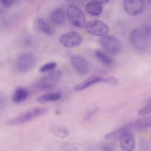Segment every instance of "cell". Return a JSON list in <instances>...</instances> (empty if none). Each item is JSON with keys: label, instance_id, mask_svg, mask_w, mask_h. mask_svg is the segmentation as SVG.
<instances>
[{"label": "cell", "instance_id": "6da1fadb", "mask_svg": "<svg viewBox=\"0 0 151 151\" xmlns=\"http://www.w3.org/2000/svg\"><path fill=\"white\" fill-rule=\"evenodd\" d=\"M48 111L46 108L37 107L23 112L18 116L7 120L6 125L13 126L22 124L37 117L46 114Z\"/></svg>", "mask_w": 151, "mask_h": 151}, {"label": "cell", "instance_id": "7a4b0ae2", "mask_svg": "<svg viewBox=\"0 0 151 151\" xmlns=\"http://www.w3.org/2000/svg\"><path fill=\"white\" fill-rule=\"evenodd\" d=\"M142 29H133L129 36V42L132 47L135 51L144 52L148 47L147 37Z\"/></svg>", "mask_w": 151, "mask_h": 151}, {"label": "cell", "instance_id": "3957f363", "mask_svg": "<svg viewBox=\"0 0 151 151\" xmlns=\"http://www.w3.org/2000/svg\"><path fill=\"white\" fill-rule=\"evenodd\" d=\"M99 42L104 50L111 54L117 53L122 49V45L120 40L113 36L105 35L101 36Z\"/></svg>", "mask_w": 151, "mask_h": 151}, {"label": "cell", "instance_id": "277c9868", "mask_svg": "<svg viewBox=\"0 0 151 151\" xmlns=\"http://www.w3.org/2000/svg\"><path fill=\"white\" fill-rule=\"evenodd\" d=\"M63 76L62 71L56 70L52 71L42 78L38 86L41 89H48L56 85L60 81Z\"/></svg>", "mask_w": 151, "mask_h": 151}, {"label": "cell", "instance_id": "5b68a950", "mask_svg": "<svg viewBox=\"0 0 151 151\" xmlns=\"http://www.w3.org/2000/svg\"><path fill=\"white\" fill-rule=\"evenodd\" d=\"M67 14L68 18L74 26L79 28L85 27L86 21L84 14L78 7L70 6L68 8Z\"/></svg>", "mask_w": 151, "mask_h": 151}, {"label": "cell", "instance_id": "8992f818", "mask_svg": "<svg viewBox=\"0 0 151 151\" xmlns=\"http://www.w3.org/2000/svg\"><path fill=\"white\" fill-rule=\"evenodd\" d=\"M36 63V58L33 54L25 52L21 54L18 58L17 65L20 72H26L32 69Z\"/></svg>", "mask_w": 151, "mask_h": 151}, {"label": "cell", "instance_id": "52a82bcc", "mask_svg": "<svg viewBox=\"0 0 151 151\" xmlns=\"http://www.w3.org/2000/svg\"><path fill=\"white\" fill-rule=\"evenodd\" d=\"M85 27L87 32L96 36L106 35L109 30L108 26L104 22L99 20H92L86 23Z\"/></svg>", "mask_w": 151, "mask_h": 151}, {"label": "cell", "instance_id": "ba28073f", "mask_svg": "<svg viewBox=\"0 0 151 151\" xmlns=\"http://www.w3.org/2000/svg\"><path fill=\"white\" fill-rule=\"evenodd\" d=\"M71 65L77 73L81 76H85L90 72V66L87 60L83 57L78 55L70 58Z\"/></svg>", "mask_w": 151, "mask_h": 151}, {"label": "cell", "instance_id": "9c48e42d", "mask_svg": "<svg viewBox=\"0 0 151 151\" xmlns=\"http://www.w3.org/2000/svg\"><path fill=\"white\" fill-rule=\"evenodd\" d=\"M83 40L82 35L76 32H71L62 35L59 38L60 43L68 48H73L79 46Z\"/></svg>", "mask_w": 151, "mask_h": 151}, {"label": "cell", "instance_id": "30bf717a", "mask_svg": "<svg viewBox=\"0 0 151 151\" xmlns=\"http://www.w3.org/2000/svg\"><path fill=\"white\" fill-rule=\"evenodd\" d=\"M124 7L125 11L128 14L136 16L143 12L144 3L143 0H125Z\"/></svg>", "mask_w": 151, "mask_h": 151}, {"label": "cell", "instance_id": "8fae6325", "mask_svg": "<svg viewBox=\"0 0 151 151\" xmlns=\"http://www.w3.org/2000/svg\"><path fill=\"white\" fill-rule=\"evenodd\" d=\"M119 139L120 147L122 150L132 151L134 150L135 146V141L131 132L125 133Z\"/></svg>", "mask_w": 151, "mask_h": 151}, {"label": "cell", "instance_id": "7c38bea8", "mask_svg": "<svg viewBox=\"0 0 151 151\" xmlns=\"http://www.w3.org/2000/svg\"><path fill=\"white\" fill-rule=\"evenodd\" d=\"M134 128V123H130L106 134L104 137L106 139L110 140L119 139L124 133L128 132H131Z\"/></svg>", "mask_w": 151, "mask_h": 151}, {"label": "cell", "instance_id": "4fadbf2b", "mask_svg": "<svg viewBox=\"0 0 151 151\" xmlns=\"http://www.w3.org/2000/svg\"><path fill=\"white\" fill-rule=\"evenodd\" d=\"M102 79V78L97 76H92L76 86L74 87V90L76 92L82 91L97 83L101 81Z\"/></svg>", "mask_w": 151, "mask_h": 151}, {"label": "cell", "instance_id": "5bb4252c", "mask_svg": "<svg viewBox=\"0 0 151 151\" xmlns=\"http://www.w3.org/2000/svg\"><path fill=\"white\" fill-rule=\"evenodd\" d=\"M50 132L55 136L60 138H65L69 134V130L65 127L52 123L49 125Z\"/></svg>", "mask_w": 151, "mask_h": 151}, {"label": "cell", "instance_id": "9a60e30c", "mask_svg": "<svg viewBox=\"0 0 151 151\" xmlns=\"http://www.w3.org/2000/svg\"><path fill=\"white\" fill-rule=\"evenodd\" d=\"M29 95V91L23 87H18L14 91L12 96V100L15 104H19L25 100Z\"/></svg>", "mask_w": 151, "mask_h": 151}, {"label": "cell", "instance_id": "2e32d148", "mask_svg": "<svg viewBox=\"0 0 151 151\" xmlns=\"http://www.w3.org/2000/svg\"><path fill=\"white\" fill-rule=\"evenodd\" d=\"M61 96V93L60 92L47 93L39 96L37 101L39 104H43L49 101H57L60 99Z\"/></svg>", "mask_w": 151, "mask_h": 151}, {"label": "cell", "instance_id": "e0dca14e", "mask_svg": "<svg viewBox=\"0 0 151 151\" xmlns=\"http://www.w3.org/2000/svg\"><path fill=\"white\" fill-rule=\"evenodd\" d=\"M87 12L89 14L95 16L100 15L102 13L103 7L102 4L92 1L87 3L85 6Z\"/></svg>", "mask_w": 151, "mask_h": 151}, {"label": "cell", "instance_id": "ac0fdd59", "mask_svg": "<svg viewBox=\"0 0 151 151\" xmlns=\"http://www.w3.org/2000/svg\"><path fill=\"white\" fill-rule=\"evenodd\" d=\"M65 16L63 10L61 8L54 10L51 15V19L55 24L60 25L65 22Z\"/></svg>", "mask_w": 151, "mask_h": 151}, {"label": "cell", "instance_id": "d6986e66", "mask_svg": "<svg viewBox=\"0 0 151 151\" xmlns=\"http://www.w3.org/2000/svg\"><path fill=\"white\" fill-rule=\"evenodd\" d=\"M94 55L96 58L102 64L107 66L110 65L113 63L111 58L104 52L99 50L95 51Z\"/></svg>", "mask_w": 151, "mask_h": 151}, {"label": "cell", "instance_id": "ffe728a7", "mask_svg": "<svg viewBox=\"0 0 151 151\" xmlns=\"http://www.w3.org/2000/svg\"><path fill=\"white\" fill-rule=\"evenodd\" d=\"M135 128L139 131H143L151 126V118L144 116L137 120L134 123Z\"/></svg>", "mask_w": 151, "mask_h": 151}, {"label": "cell", "instance_id": "44dd1931", "mask_svg": "<svg viewBox=\"0 0 151 151\" xmlns=\"http://www.w3.org/2000/svg\"><path fill=\"white\" fill-rule=\"evenodd\" d=\"M37 22L39 28L42 32L48 35H52L53 32L52 28L42 19L38 18Z\"/></svg>", "mask_w": 151, "mask_h": 151}, {"label": "cell", "instance_id": "7402d4cb", "mask_svg": "<svg viewBox=\"0 0 151 151\" xmlns=\"http://www.w3.org/2000/svg\"><path fill=\"white\" fill-rule=\"evenodd\" d=\"M57 65L56 63L55 62H51L47 63L40 68L39 71L40 73H43L50 71L55 68Z\"/></svg>", "mask_w": 151, "mask_h": 151}, {"label": "cell", "instance_id": "603a6c76", "mask_svg": "<svg viewBox=\"0 0 151 151\" xmlns=\"http://www.w3.org/2000/svg\"><path fill=\"white\" fill-rule=\"evenodd\" d=\"M101 82L111 86H114L118 84V80L114 77L110 76L102 78Z\"/></svg>", "mask_w": 151, "mask_h": 151}, {"label": "cell", "instance_id": "cb8c5ba5", "mask_svg": "<svg viewBox=\"0 0 151 151\" xmlns=\"http://www.w3.org/2000/svg\"><path fill=\"white\" fill-rule=\"evenodd\" d=\"M151 112V103L148 104L140 109L138 112L139 115H143L150 113Z\"/></svg>", "mask_w": 151, "mask_h": 151}, {"label": "cell", "instance_id": "d4e9b609", "mask_svg": "<svg viewBox=\"0 0 151 151\" xmlns=\"http://www.w3.org/2000/svg\"><path fill=\"white\" fill-rule=\"evenodd\" d=\"M98 111V109L96 108L93 109L89 110L87 111L83 116V119L84 120H87L90 119Z\"/></svg>", "mask_w": 151, "mask_h": 151}, {"label": "cell", "instance_id": "484cf974", "mask_svg": "<svg viewBox=\"0 0 151 151\" xmlns=\"http://www.w3.org/2000/svg\"><path fill=\"white\" fill-rule=\"evenodd\" d=\"M16 0H1L2 4L5 6L9 7L12 6Z\"/></svg>", "mask_w": 151, "mask_h": 151}, {"label": "cell", "instance_id": "4316f807", "mask_svg": "<svg viewBox=\"0 0 151 151\" xmlns=\"http://www.w3.org/2000/svg\"><path fill=\"white\" fill-rule=\"evenodd\" d=\"M93 1H95L101 4H105L108 3L109 0H92Z\"/></svg>", "mask_w": 151, "mask_h": 151}, {"label": "cell", "instance_id": "83f0119b", "mask_svg": "<svg viewBox=\"0 0 151 151\" xmlns=\"http://www.w3.org/2000/svg\"><path fill=\"white\" fill-rule=\"evenodd\" d=\"M102 148L104 150L107 151L111 150L112 149L109 146L106 145L102 146Z\"/></svg>", "mask_w": 151, "mask_h": 151}, {"label": "cell", "instance_id": "f1b7e54d", "mask_svg": "<svg viewBox=\"0 0 151 151\" xmlns=\"http://www.w3.org/2000/svg\"><path fill=\"white\" fill-rule=\"evenodd\" d=\"M55 113L57 115H59L60 114V111L58 110H56L55 111Z\"/></svg>", "mask_w": 151, "mask_h": 151}, {"label": "cell", "instance_id": "f546056e", "mask_svg": "<svg viewBox=\"0 0 151 151\" xmlns=\"http://www.w3.org/2000/svg\"><path fill=\"white\" fill-rule=\"evenodd\" d=\"M147 1L149 3H151V0H147Z\"/></svg>", "mask_w": 151, "mask_h": 151}]
</instances>
